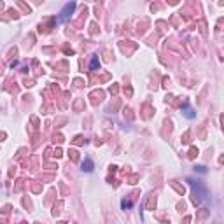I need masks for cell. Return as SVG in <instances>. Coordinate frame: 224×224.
<instances>
[{
	"label": "cell",
	"instance_id": "277c9868",
	"mask_svg": "<svg viewBox=\"0 0 224 224\" xmlns=\"http://www.w3.org/2000/svg\"><path fill=\"white\" fill-rule=\"evenodd\" d=\"M96 65H98V58H93L91 60V68H96Z\"/></svg>",
	"mask_w": 224,
	"mask_h": 224
},
{
	"label": "cell",
	"instance_id": "7a4b0ae2",
	"mask_svg": "<svg viewBox=\"0 0 224 224\" xmlns=\"http://www.w3.org/2000/svg\"><path fill=\"white\" fill-rule=\"evenodd\" d=\"M93 168H95V165H93L91 159H86V161L82 163V170H84V172H93Z\"/></svg>",
	"mask_w": 224,
	"mask_h": 224
},
{
	"label": "cell",
	"instance_id": "3957f363",
	"mask_svg": "<svg viewBox=\"0 0 224 224\" xmlns=\"http://www.w3.org/2000/svg\"><path fill=\"white\" fill-rule=\"evenodd\" d=\"M189 182H191V186L194 187V189H196V187H200V182H196V184H194L191 179H189ZM196 196H198V198H205V196H207V191H205V189H202V193H200V194H198V193L194 194V198H196Z\"/></svg>",
	"mask_w": 224,
	"mask_h": 224
},
{
	"label": "cell",
	"instance_id": "6da1fadb",
	"mask_svg": "<svg viewBox=\"0 0 224 224\" xmlns=\"http://www.w3.org/2000/svg\"><path fill=\"white\" fill-rule=\"evenodd\" d=\"M74 7H75V4H74V2H70V4H67V6L61 9V12H60V21L61 23L68 21V18H70L72 11H74Z\"/></svg>",
	"mask_w": 224,
	"mask_h": 224
}]
</instances>
